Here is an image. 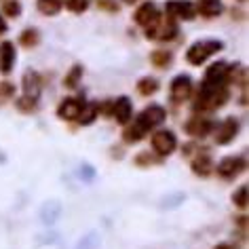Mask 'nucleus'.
I'll return each mask as SVG.
<instances>
[{"instance_id": "29", "label": "nucleus", "mask_w": 249, "mask_h": 249, "mask_svg": "<svg viewBox=\"0 0 249 249\" xmlns=\"http://www.w3.org/2000/svg\"><path fill=\"white\" fill-rule=\"evenodd\" d=\"M17 106H19L21 110H32L34 106H36V97H30V95H26L23 99H19V104H17Z\"/></svg>"}, {"instance_id": "32", "label": "nucleus", "mask_w": 249, "mask_h": 249, "mask_svg": "<svg viewBox=\"0 0 249 249\" xmlns=\"http://www.w3.org/2000/svg\"><path fill=\"white\" fill-rule=\"evenodd\" d=\"M2 32H7V23H4V19L0 17V34H2Z\"/></svg>"}, {"instance_id": "7", "label": "nucleus", "mask_w": 249, "mask_h": 249, "mask_svg": "<svg viewBox=\"0 0 249 249\" xmlns=\"http://www.w3.org/2000/svg\"><path fill=\"white\" fill-rule=\"evenodd\" d=\"M230 74V68L228 64H224V61H220V64H213L207 70V74H205V85H211V87H220L222 80H226Z\"/></svg>"}, {"instance_id": "28", "label": "nucleus", "mask_w": 249, "mask_h": 249, "mask_svg": "<svg viewBox=\"0 0 249 249\" xmlns=\"http://www.w3.org/2000/svg\"><path fill=\"white\" fill-rule=\"evenodd\" d=\"M2 11H4V13H7V15L15 17V15H19L21 7H19V4H17V2H7V4H4V7H2Z\"/></svg>"}, {"instance_id": "5", "label": "nucleus", "mask_w": 249, "mask_h": 249, "mask_svg": "<svg viewBox=\"0 0 249 249\" xmlns=\"http://www.w3.org/2000/svg\"><path fill=\"white\" fill-rule=\"evenodd\" d=\"M159 19H160V15H159V11H157V7H154L152 2L142 4V7L135 11V21H138L140 26L152 28L154 23H159Z\"/></svg>"}, {"instance_id": "10", "label": "nucleus", "mask_w": 249, "mask_h": 249, "mask_svg": "<svg viewBox=\"0 0 249 249\" xmlns=\"http://www.w3.org/2000/svg\"><path fill=\"white\" fill-rule=\"evenodd\" d=\"M186 131L190 135H195V138H203V135H207L211 131V121L209 118H203V116H195L186 124Z\"/></svg>"}, {"instance_id": "9", "label": "nucleus", "mask_w": 249, "mask_h": 249, "mask_svg": "<svg viewBox=\"0 0 249 249\" xmlns=\"http://www.w3.org/2000/svg\"><path fill=\"white\" fill-rule=\"evenodd\" d=\"M243 167H245V160L241 157H230V159L222 160L220 167H217V171H220V176H224V178H234Z\"/></svg>"}, {"instance_id": "31", "label": "nucleus", "mask_w": 249, "mask_h": 249, "mask_svg": "<svg viewBox=\"0 0 249 249\" xmlns=\"http://www.w3.org/2000/svg\"><path fill=\"white\" fill-rule=\"evenodd\" d=\"M99 7H106V9H114V2L112 0H97Z\"/></svg>"}, {"instance_id": "27", "label": "nucleus", "mask_w": 249, "mask_h": 249, "mask_svg": "<svg viewBox=\"0 0 249 249\" xmlns=\"http://www.w3.org/2000/svg\"><path fill=\"white\" fill-rule=\"evenodd\" d=\"M234 203L241 205V207H245V205H247V188H245V186L239 188V192H234Z\"/></svg>"}, {"instance_id": "12", "label": "nucleus", "mask_w": 249, "mask_h": 249, "mask_svg": "<svg viewBox=\"0 0 249 249\" xmlns=\"http://www.w3.org/2000/svg\"><path fill=\"white\" fill-rule=\"evenodd\" d=\"M112 114L118 123H129V118L133 114V108H131V102H129L127 97H118L116 104H114V110H112Z\"/></svg>"}, {"instance_id": "18", "label": "nucleus", "mask_w": 249, "mask_h": 249, "mask_svg": "<svg viewBox=\"0 0 249 249\" xmlns=\"http://www.w3.org/2000/svg\"><path fill=\"white\" fill-rule=\"evenodd\" d=\"M61 9V0H38V11L45 15H55Z\"/></svg>"}, {"instance_id": "4", "label": "nucleus", "mask_w": 249, "mask_h": 249, "mask_svg": "<svg viewBox=\"0 0 249 249\" xmlns=\"http://www.w3.org/2000/svg\"><path fill=\"white\" fill-rule=\"evenodd\" d=\"M163 121H165V110L160 106H150V108H146L140 114L138 124L144 129H152V127H159Z\"/></svg>"}, {"instance_id": "19", "label": "nucleus", "mask_w": 249, "mask_h": 249, "mask_svg": "<svg viewBox=\"0 0 249 249\" xmlns=\"http://www.w3.org/2000/svg\"><path fill=\"white\" fill-rule=\"evenodd\" d=\"M144 133H146V129H144V127H140V124L135 123L133 127H129L127 131L123 133V138L127 140V142H140L142 138H144Z\"/></svg>"}, {"instance_id": "24", "label": "nucleus", "mask_w": 249, "mask_h": 249, "mask_svg": "<svg viewBox=\"0 0 249 249\" xmlns=\"http://www.w3.org/2000/svg\"><path fill=\"white\" fill-rule=\"evenodd\" d=\"M95 112H97V106H85V110H80V121H83L85 124H89L93 118H95Z\"/></svg>"}, {"instance_id": "1", "label": "nucleus", "mask_w": 249, "mask_h": 249, "mask_svg": "<svg viewBox=\"0 0 249 249\" xmlns=\"http://www.w3.org/2000/svg\"><path fill=\"white\" fill-rule=\"evenodd\" d=\"M226 97L228 93L226 89L222 87H211V85H203L201 87V95L195 102V108L196 110H213V108H220L222 104H226Z\"/></svg>"}, {"instance_id": "21", "label": "nucleus", "mask_w": 249, "mask_h": 249, "mask_svg": "<svg viewBox=\"0 0 249 249\" xmlns=\"http://www.w3.org/2000/svg\"><path fill=\"white\" fill-rule=\"evenodd\" d=\"M171 61V53L169 51H157L152 53V64H157L159 68H165Z\"/></svg>"}, {"instance_id": "22", "label": "nucleus", "mask_w": 249, "mask_h": 249, "mask_svg": "<svg viewBox=\"0 0 249 249\" xmlns=\"http://www.w3.org/2000/svg\"><path fill=\"white\" fill-rule=\"evenodd\" d=\"M192 167H195V171H196V173H203V176H207L209 169H211V160H209L207 157H205V159H196Z\"/></svg>"}, {"instance_id": "15", "label": "nucleus", "mask_w": 249, "mask_h": 249, "mask_svg": "<svg viewBox=\"0 0 249 249\" xmlns=\"http://www.w3.org/2000/svg\"><path fill=\"white\" fill-rule=\"evenodd\" d=\"M236 133H239V123H236L234 118L224 121L222 127H220V133H217V144H228Z\"/></svg>"}, {"instance_id": "23", "label": "nucleus", "mask_w": 249, "mask_h": 249, "mask_svg": "<svg viewBox=\"0 0 249 249\" xmlns=\"http://www.w3.org/2000/svg\"><path fill=\"white\" fill-rule=\"evenodd\" d=\"M36 42H38V34H36L34 30H28V32L21 34V45L23 47H34Z\"/></svg>"}, {"instance_id": "13", "label": "nucleus", "mask_w": 249, "mask_h": 249, "mask_svg": "<svg viewBox=\"0 0 249 249\" xmlns=\"http://www.w3.org/2000/svg\"><path fill=\"white\" fill-rule=\"evenodd\" d=\"M80 110H83V104L78 99H66V102H61L57 114L61 118H68V121H74V118L80 116Z\"/></svg>"}, {"instance_id": "33", "label": "nucleus", "mask_w": 249, "mask_h": 249, "mask_svg": "<svg viewBox=\"0 0 249 249\" xmlns=\"http://www.w3.org/2000/svg\"><path fill=\"white\" fill-rule=\"evenodd\" d=\"M124 2H127V4H133V2H135V0H124Z\"/></svg>"}, {"instance_id": "16", "label": "nucleus", "mask_w": 249, "mask_h": 249, "mask_svg": "<svg viewBox=\"0 0 249 249\" xmlns=\"http://www.w3.org/2000/svg\"><path fill=\"white\" fill-rule=\"evenodd\" d=\"M196 4H198V11H201L205 17H215V15H220V11H222L220 0H196Z\"/></svg>"}, {"instance_id": "11", "label": "nucleus", "mask_w": 249, "mask_h": 249, "mask_svg": "<svg viewBox=\"0 0 249 249\" xmlns=\"http://www.w3.org/2000/svg\"><path fill=\"white\" fill-rule=\"evenodd\" d=\"M160 21V19H159ZM176 26H173L171 21H165V23H154V26L150 28V32H148V36L150 38H157V40H169L176 36Z\"/></svg>"}, {"instance_id": "25", "label": "nucleus", "mask_w": 249, "mask_h": 249, "mask_svg": "<svg viewBox=\"0 0 249 249\" xmlns=\"http://www.w3.org/2000/svg\"><path fill=\"white\" fill-rule=\"evenodd\" d=\"M87 4H89V0H66V7L74 11V13H80V11L87 9Z\"/></svg>"}, {"instance_id": "6", "label": "nucleus", "mask_w": 249, "mask_h": 249, "mask_svg": "<svg viewBox=\"0 0 249 249\" xmlns=\"http://www.w3.org/2000/svg\"><path fill=\"white\" fill-rule=\"evenodd\" d=\"M167 13L171 17H178V19H192L195 17V9L186 0H171V2H167Z\"/></svg>"}, {"instance_id": "17", "label": "nucleus", "mask_w": 249, "mask_h": 249, "mask_svg": "<svg viewBox=\"0 0 249 249\" xmlns=\"http://www.w3.org/2000/svg\"><path fill=\"white\" fill-rule=\"evenodd\" d=\"M23 89H26V93L30 97H36L40 91V76L34 72H28L26 76H23Z\"/></svg>"}, {"instance_id": "2", "label": "nucleus", "mask_w": 249, "mask_h": 249, "mask_svg": "<svg viewBox=\"0 0 249 249\" xmlns=\"http://www.w3.org/2000/svg\"><path fill=\"white\" fill-rule=\"evenodd\" d=\"M220 49H222V42H217V40L196 42V45H192L188 49V53H186V59H188L192 66H201L205 59H209L211 55L217 53Z\"/></svg>"}, {"instance_id": "8", "label": "nucleus", "mask_w": 249, "mask_h": 249, "mask_svg": "<svg viewBox=\"0 0 249 249\" xmlns=\"http://www.w3.org/2000/svg\"><path fill=\"white\" fill-rule=\"evenodd\" d=\"M190 89H192V85H190L188 76H178L171 83V95H173L176 102H184V99H188L190 97Z\"/></svg>"}, {"instance_id": "3", "label": "nucleus", "mask_w": 249, "mask_h": 249, "mask_svg": "<svg viewBox=\"0 0 249 249\" xmlns=\"http://www.w3.org/2000/svg\"><path fill=\"white\" fill-rule=\"evenodd\" d=\"M173 148H176V135L171 131H157L152 135V150L160 154V157L171 154Z\"/></svg>"}, {"instance_id": "14", "label": "nucleus", "mask_w": 249, "mask_h": 249, "mask_svg": "<svg viewBox=\"0 0 249 249\" xmlns=\"http://www.w3.org/2000/svg\"><path fill=\"white\" fill-rule=\"evenodd\" d=\"M13 61H15V47L11 42H2L0 45V70L9 74L11 68H13Z\"/></svg>"}, {"instance_id": "26", "label": "nucleus", "mask_w": 249, "mask_h": 249, "mask_svg": "<svg viewBox=\"0 0 249 249\" xmlns=\"http://www.w3.org/2000/svg\"><path fill=\"white\" fill-rule=\"evenodd\" d=\"M80 72H83V68H80V66H74V68H72V72L66 76V85H68V87H76V85H78Z\"/></svg>"}, {"instance_id": "20", "label": "nucleus", "mask_w": 249, "mask_h": 249, "mask_svg": "<svg viewBox=\"0 0 249 249\" xmlns=\"http://www.w3.org/2000/svg\"><path fill=\"white\" fill-rule=\"evenodd\" d=\"M157 89H159V83L152 80V78H142L140 85H138V91L142 93V95H152Z\"/></svg>"}, {"instance_id": "30", "label": "nucleus", "mask_w": 249, "mask_h": 249, "mask_svg": "<svg viewBox=\"0 0 249 249\" xmlns=\"http://www.w3.org/2000/svg\"><path fill=\"white\" fill-rule=\"evenodd\" d=\"M13 95V87H11L9 83H2L0 85V102H4L7 97Z\"/></svg>"}]
</instances>
